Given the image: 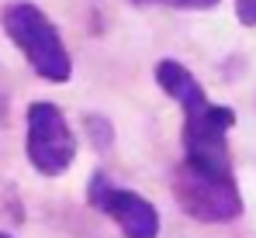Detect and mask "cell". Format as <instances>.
I'll use <instances>...</instances> for the list:
<instances>
[{"mask_svg": "<svg viewBox=\"0 0 256 238\" xmlns=\"http://www.w3.org/2000/svg\"><path fill=\"white\" fill-rule=\"evenodd\" d=\"M4 31L18 45V52L32 62V69L48 83H66L73 76V59L59 38V28L45 17L42 7L18 0L4 7Z\"/></svg>", "mask_w": 256, "mask_h": 238, "instance_id": "1", "label": "cell"}, {"mask_svg": "<svg viewBox=\"0 0 256 238\" xmlns=\"http://www.w3.org/2000/svg\"><path fill=\"white\" fill-rule=\"evenodd\" d=\"M173 197L184 214L204 225H228L242 214V194L232 176H214L187 162L173 169Z\"/></svg>", "mask_w": 256, "mask_h": 238, "instance_id": "2", "label": "cell"}, {"mask_svg": "<svg viewBox=\"0 0 256 238\" xmlns=\"http://www.w3.org/2000/svg\"><path fill=\"white\" fill-rule=\"evenodd\" d=\"M232 124H236V111L212 100L198 111H187L184 114V162L214 176H232V159L225 142Z\"/></svg>", "mask_w": 256, "mask_h": 238, "instance_id": "3", "label": "cell"}, {"mask_svg": "<svg viewBox=\"0 0 256 238\" xmlns=\"http://www.w3.org/2000/svg\"><path fill=\"white\" fill-rule=\"evenodd\" d=\"M24 118H28V135H24L28 162L42 176H62L76 159V135L66 124V114L56 104L38 100L28 107Z\"/></svg>", "mask_w": 256, "mask_h": 238, "instance_id": "4", "label": "cell"}, {"mask_svg": "<svg viewBox=\"0 0 256 238\" xmlns=\"http://www.w3.org/2000/svg\"><path fill=\"white\" fill-rule=\"evenodd\" d=\"M86 200L104 211L108 218H114V225L122 228L125 238H156L160 235V211L146 197L114 187L104 173H94L86 183Z\"/></svg>", "mask_w": 256, "mask_h": 238, "instance_id": "5", "label": "cell"}, {"mask_svg": "<svg viewBox=\"0 0 256 238\" xmlns=\"http://www.w3.org/2000/svg\"><path fill=\"white\" fill-rule=\"evenodd\" d=\"M156 83H160V90H163L166 97H173V100L184 107V114L208 104L204 86L194 79V73H190L184 62H176V59H160V62H156Z\"/></svg>", "mask_w": 256, "mask_h": 238, "instance_id": "6", "label": "cell"}, {"mask_svg": "<svg viewBox=\"0 0 256 238\" xmlns=\"http://www.w3.org/2000/svg\"><path fill=\"white\" fill-rule=\"evenodd\" d=\"M84 124H86V135H90V142H94L97 152H108V149L114 145V124H111L108 118H100V114H86Z\"/></svg>", "mask_w": 256, "mask_h": 238, "instance_id": "7", "label": "cell"}, {"mask_svg": "<svg viewBox=\"0 0 256 238\" xmlns=\"http://www.w3.org/2000/svg\"><path fill=\"white\" fill-rule=\"evenodd\" d=\"M236 17H239V24L256 28V0H236Z\"/></svg>", "mask_w": 256, "mask_h": 238, "instance_id": "8", "label": "cell"}, {"mask_svg": "<svg viewBox=\"0 0 256 238\" xmlns=\"http://www.w3.org/2000/svg\"><path fill=\"white\" fill-rule=\"evenodd\" d=\"M170 7H180V10H212L218 7V0H163Z\"/></svg>", "mask_w": 256, "mask_h": 238, "instance_id": "9", "label": "cell"}, {"mask_svg": "<svg viewBox=\"0 0 256 238\" xmlns=\"http://www.w3.org/2000/svg\"><path fill=\"white\" fill-rule=\"evenodd\" d=\"M135 3H149V0H135ZM160 3H163V0H160Z\"/></svg>", "mask_w": 256, "mask_h": 238, "instance_id": "10", "label": "cell"}, {"mask_svg": "<svg viewBox=\"0 0 256 238\" xmlns=\"http://www.w3.org/2000/svg\"><path fill=\"white\" fill-rule=\"evenodd\" d=\"M0 238H10V235H7V232H0Z\"/></svg>", "mask_w": 256, "mask_h": 238, "instance_id": "11", "label": "cell"}]
</instances>
